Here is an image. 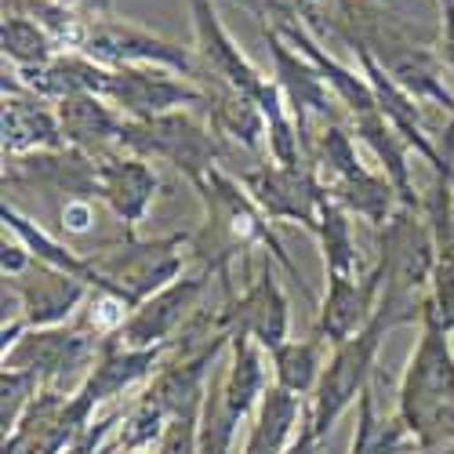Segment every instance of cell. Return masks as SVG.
Wrapping results in <instances>:
<instances>
[{"label": "cell", "instance_id": "obj_1", "mask_svg": "<svg viewBox=\"0 0 454 454\" xmlns=\"http://www.w3.org/2000/svg\"><path fill=\"white\" fill-rule=\"evenodd\" d=\"M197 193L204 200V225L200 233L193 237V251L204 258V266L215 273H230L233 258L247 247H266V254H273V262H280L284 273L291 280H298L301 294L313 301V291L301 280L298 266L287 258L273 222L262 215V207L251 200V193L240 185V178H233L230 171L211 168L200 182H197Z\"/></svg>", "mask_w": 454, "mask_h": 454}, {"label": "cell", "instance_id": "obj_2", "mask_svg": "<svg viewBox=\"0 0 454 454\" xmlns=\"http://www.w3.org/2000/svg\"><path fill=\"white\" fill-rule=\"evenodd\" d=\"M440 317L429 309L422 313V334L414 346L407 371L400 378L396 414L411 429L419 454L454 443V346Z\"/></svg>", "mask_w": 454, "mask_h": 454}, {"label": "cell", "instance_id": "obj_3", "mask_svg": "<svg viewBox=\"0 0 454 454\" xmlns=\"http://www.w3.org/2000/svg\"><path fill=\"white\" fill-rule=\"evenodd\" d=\"M185 244H193V237L175 233L160 240H138L135 233H124V240L102 244L95 254H88L95 266V291L117 294L135 313L145 298H153L182 277Z\"/></svg>", "mask_w": 454, "mask_h": 454}, {"label": "cell", "instance_id": "obj_4", "mask_svg": "<svg viewBox=\"0 0 454 454\" xmlns=\"http://www.w3.org/2000/svg\"><path fill=\"white\" fill-rule=\"evenodd\" d=\"M389 331H393V320L382 309H374V317L364 331L346 338L342 346H334L331 360L324 364L320 386L309 400V414H306V426L313 429V436L320 443L334 429V422L342 419L353 403H360V396L367 393L374 367H378V353H382V342Z\"/></svg>", "mask_w": 454, "mask_h": 454}, {"label": "cell", "instance_id": "obj_5", "mask_svg": "<svg viewBox=\"0 0 454 454\" xmlns=\"http://www.w3.org/2000/svg\"><path fill=\"white\" fill-rule=\"evenodd\" d=\"M121 149H128V153L142 160H164L175 171H182L193 185L211 168H222L225 160L222 135L185 109L164 113V117H149V121H124Z\"/></svg>", "mask_w": 454, "mask_h": 454}, {"label": "cell", "instance_id": "obj_6", "mask_svg": "<svg viewBox=\"0 0 454 454\" xmlns=\"http://www.w3.org/2000/svg\"><path fill=\"white\" fill-rule=\"evenodd\" d=\"M81 55H88L91 62L106 66V69H128V66H153V69H171L185 81L200 77V62L193 48H182L175 41L138 29L131 22H121L113 15H98L91 19V33L81 48Z\"/></svg>", "mask_w": 454, "mask_h": 454}, {"label": "cell", "instance_id": "obj_7", "mask_svg": "<svg viewBox=\"0 0 454 454\" xmlns=\"http://www.w3.org/2000/svg\"><path fill=\"white\" fill-rule=\"evenodd\" d=\"M237 178L270 222H294L306 233L317 237L320 218L331 204V193L309 164L284 168V164L270 160V164H258L251 171H240Z\"/></svg>", "mask_w": 454, "mask_h": 454}, {"label": "cell", "instance_id": "obj_8", "mask_svg": "<svg viewBox=\"0 0 454 454\" xmlns=\"http://www.w3.org/2000/svg\"><path fill=\"white\" fill-rule=\"evenodd\" d=\"M106 338L95 334L81 317L59 327H33L4 353L8 371H29L44 382V389H59L66 374L91 367Z\"/></svg>", "mask_w": 454, "mask_h": 454}, {"label": "cell", "instance_id": "obj_9", "mask_svg": "<svg viewBox=\"0 0 454 454\" xmlns=\"http://www.w3.org/2000/svg\"><path fill=\"white\" fill-rule=\"evenodd\" d=\"M270 258L273 254H262V266L254 280L244 287V294L225 298V306H222V324L230 331V338L244 334L266 353L280 349L291 338V301L277 280V270Z\"/></svg>", "mask_w": 454, "mask_h": 454}, {"label": "cell", "instance_id": "obj_10", "mask_svg": "<svg viewBox=\"0 0 454 454\" xmlns=\"http://www.w3.org/2000/svg\"><path fill=\"white\" fill-rule=\"evenodd\" d=\"M262 36H266V48L273 59V81H277L301 138H306V149H309V142H313L309 117H324L327 124H342V117H338V106L342 102H338V95L327 88L320 69L306 55H298L270 22H262Z\"/></svg>", "mask_w": 454, "mask_h": 454}, {"label": "cell", "instance_id": "obj_11", "mask_svg": "<svg viewBox=\"0 0 454 454\" xmlns=\"http://www.w3.org/2000/svg\"><path fill=\"white\" fill-rule=\"evenodd\" d=\"M102 98L117 106L128 121L164 117V113H175V109H185V106H200L204 109L200 84H189L185 77H178V73L153 69V66L109 69Z\"/></svg>", "mask_w": 454, "mask_h": 454}, {"label": "cell", "instance_id": "obj_12", "mask_svg": "<svg viewBox=\"0 0 454 454\" xmlns=\"http://www.w3.org/2000/svg\"><path fill=\"white\" fill-rule=\"evenodd\" d=\"M211 277H218L215 270H200L193 277H178L175 284H168L164 291H157L153 298H145L142 306L124 320V327L113 334L121 346L128 349H153V346H171L175 331L185 327L197 313V301L204 298Z\"/></svg>", "mask_w": 454, "mask_h": 454}, {"label": "cell", "instance_id": "obj_13", "mask_svg": "<svg viewBox=\"0 0 454 454\" xmlns=\"http://www.w3.org/2000/svg\"><path fill=\"white\" fill-rule=\"evenodd\" d=\"M157 189H160L157 171L149 168V160H142L135 153H121L117 149V153H109V157H98V164H95V197L117 215L124 233L138 230L145 211L153 207Z\"/></svg>", "mask_w": 454, "mask_h": 454}, {"label": "cell", "instance_id": "obj_14", "mask_svg": "<svg viewBox=\"0 0 454 454\" xmlns=\"http://www.w3.org/2000/svg\"><path fill=\"white\" fill-rule=\"evenodd\" d=\"M12 291L22 301V320L33 327H59L69 324V317L84 309V301L91 298V287L77 277H69L62 270H51L44 262H33V266L12 280Z\"/></svg>", "mask_w": 454, "mask_h": 454}, {"label": "cell", "instance_id": "obj_15", "mask_svg": "<svg viewBox=\"0 0 454 454\" xmlns=\"http://www.w3.org/2000/svg\"><path fill=\"white\" fill-rule=\"evenodd\" d=\"M382 266L374 262V270H367L364 277H327V291L317 313V334L331 346H342L346 338H353L356 331H364L378 309V298H382Z\"/></svg>", "mask_w": 454, "mask_h": 454}, {"label": "cell", "instance_id": "obj_16", "mask_svg": "<svg viewBox=\"0 0 454 454\" xmlns=\"http://www.w3.org/2000/svg\"><path fill=\"white\" fill-rule=\"evenodd\" d=\"M171 346H175V342H171ZM171 346L128 349V346H121L117 338L109 334L106 342H102V349H98V356H95V364L88 367L84 382H81L77 389H81L95 407L117 400V396L131 393V389L142 386V382H153L157 371H160V364H164L168 353H171Z\"/></svg>", "mask_w": 454, "mask_h": 454}, {"label": "cell", "instance_id": "obj_17", "mask_svg": "<svg viewBox=\"0 0 454 454\" xmlns=\"http://www.w3.org/2000/svg\"><path fill=\"white\" fill-rule=\"evenodd\" d=\"M48 149H66L55 106L22 91L12 73H4V157H29Z\"/></svg>", "mask_w": 454, "mask_h": 454}, {"label": "cell", "instance_id": "obj_18", "mask_svg": "<svg viewBox=\"0 0 454 454\" xmlns=\"http://www.w3.org/2000/svg\"><path fill=\"white\" fill-rule=\"evenodd\" d=\"M55 113H59V124H62L69 149H81V153H88L95 160L121 149L128 117L102 95H69V98L55 102Z\"/></svg>", "mask_w": 454, "mask_h": 454}, {"label": "cell", "instance_id": "obj_19", "mask_svg": "<svg viewBox=\"0 0 454 454\" xmlns=\"http://www.w3.org/2000/svg\"><path fill=\"white\" fill-rule=\"evenodd\" d=\"M262 353L266 349L244 334L230 338V367H225V374L218 378V396H222V407L230 411L237 422L254 419L262 396H266V389L273 386L270 371H266V356Z\"/></svg>", "mask_w": 454, "mask_h": 454}, {"label": "cell", "instance_id": "obj_20", "mask_svg": "<svg viewBox=\"0 0 454 454\" xmlns=\"http://www.w3.org/2000/svg\"><path fill=\"white\" fill-rule=\"evenodd\" d=\"M197 84L204 91V113L211 117V128L225 138L240 142L251 153H262V145H266V117H262L258 102L218 77H200Z\"/></svg>", "mask_w": 454, "mask_h": 454}, {"label": "cell", "instance_id": "obj_21", "mask_svg": "<svg viewBox=\"0 0 454 454\" xmlns=\"http://www.w3.org/2000/svg\"><path fill=\"white\" fill-rule=\"evenodd\" d=\"M306 414H309L306 400L273 382L266 389V396H262L254 419H251L244 454H287L291 443L298 440L301 426H306Z\"/></svg>", "mask_w": 454, "mask_h": 454}, {"label": "cell", "instance_id": "obj_22", "mask_svg": "<svg viewBox=\"0 0 454 454\" xmlns=\"http://www.w3.org/2000/svg\"><path fill=\"white\" fill-rule=\"evenodd\" d=\"M327 193H331V200L342 207V211L364 218L367 225H374V230H382V225L400 211L396 185H393L382 171H371L367 164H364L360 171L346 175L342 182L327 185Z\"/></svg>", "mask_w": 454, "mask_h": 454}, {"label": "cell", "instance_id": "obj_23", "mask_svg": "<svg viewBox=\"0 0 454 454\" xmlns=\"http://www.w3.org/2000/svg\"><path fill=\"white\" fill-rule=\"evenodd\" d=\"M0 222H4V233H12L29 251L33 262H44V266H51V270H62L69 277H77L95 291V266H91L88 254H81V251H73L69 244H59L55 237H48L41 225H33L26 215H19L8 200H4V207H0Z\"/></svg>", "mask_w": 454, "mask_h": 454}, {"label": "cell", "instance_id": "obj_24", "mask_svg": "<svg viewBox=\"0 0 454 454\" xmlns=\"http://www.w3.org/2000/svg\"><path fill=\"white\" fill-rule=\"evenodd\" d=\"M419 454V443H414L411 429L400 422V414L393 411L389 419L378 411L374 389L367 386V393L360 396V411H356V429H353V443L349 454Z\"/></svg>", "mask_w": 454, "mask_h": 454}, {"label": "cell", "instance_id": "obj_25", "mask_svg": "<svg viewBox=\"0 0 454 454\" xmlns=\"http://www.w3.org/2000/svg\"><path fill=\"white\" fill-rule=\"evenodd\" d=\"M273 360V382L301 400H313L320 374H324V338H287L280 349L270 353Z\"/></svg>", "mask_w": 454, "mask_h": 454}, {"label": "cell", "instance_id": "obj_26", "mask_svg": "<svg viewBox=\"0 0 454 454\" xmlns=\"http://www.w3.org/2000/svg\"><path fill=\"white\" fill-rule=\"evenodd\" d=\"M4 15H22L36 22L59 44V51H81L91 33V19L73 12L62 0H4Z\"/></svg>", "mask_w": 454, "mask_h": 454}, {"label": "cell", "instance_id": "obj_27", "mask_svg": "<svg viewBox=\"0 0 454 454\" xmlns=\"http://www.w3.org/2000/svg\"><path fill=\"white\" fill-rule=\"evenodd\" d=\"M353 215L342 211L334 200L327 204L324 218H320V230L317 240L324 247V270L327 277H364L360 270V254H356V240H353Z\"/></svg>", "mask_w": 454, "mask_h": 454}, {"label": "cell", "instance_id": "obj_28", "mask_svg": "<svg viewBox=\"0 0 454 454\" xmlns=\"http://www.w3.org/2000/svg\"><path fill=\"white\" fill-rule=\"evenodd\" d=\"M0 48H4V59L12 62V69H36V66H48L62 55L51 36L22 15H4Z\"/></svg>", "mask_w": 454, "mask_h": 454}, {"label": "cell", "instance_id": "obj_29", "mask_svg": "<svg viewBox=\"0 0 454 454\" xmlns=\"http://www.w3.org/2000/svg\"><path fill=\"white\" fill-rule=\"evenodd\" d=\"M168 414L164 407H157L149 396H138L135 407L124 411V419H121V429H117V450L121 454H145V450H153L168 429Z\"/></svg>", "mask_w": 454, "mask_h": 454}, {"label": "cell", "instance_id": "obj_30", "mask_svg": "<svg viewBox=\"0 0 454 454\" xmlns=\"http://www.w3.org/2000/svg\"><path fill=\"white\" fill-rule=\"evenodd\" d=\"M41 389L44 382L29 371H0V426H4V436L15 433V426L22 422V414L33 407Z\"/></svg>", "mask_w": 454, "mask_h": 454}, {"label": "cell", "instance_id": "obj_31", "mask_svg": "<svg viewBox=\"0 0 454 454\" xmlns=\"http://www.w3.org/2000/svg\"><path fill=\"white\" fill-rule=\"evenodd\" d=\"M240 422L233 419L230 411L222 407L218 396V382L207 389L204 400V419H200V454H230L233 450V436H237Z\"/></svg>", "mask_w": 454, "mask_h": 454}, {"label": "cell", "instance_id": "obj_32", "mask_svg": "<svg viewBox=\"0 0 454 454\" xmlns=\"http://www.w3.org/2000/svg\"><path fill=\"white\" fill-rule=\"evenodd\" d=\"M200 419H204V407L175 414L160 443L153 447V454H200Z\"/></svg>", "mask_w": 454, "mask_h": 454}, {"label": "cell", "instance_id": "obj_33", "mask_svg": "<svg viewBox=\"0 0 454 454\" xmlns=\"http://www.w3.org/2000/svg\"><path fill=\"white\" fill-rule=\"evenodd\" d=\"M121 419H124V411H113V414H106V419H95V426H91L77 443H73L66 454H102L109 433L121 426Z\"/></svg>", "mask_w": 454, "mask_h": 454}, {"label": "cell", "instance_id": "obj_34", "mask_svg": "<svg viewBox=\"0 0 454 454\" xmlns=\"http://www.w3.org/2000/svg\"><path fill=\"white\" fill-rule=\"evenodd\" d=\"M91 222H95L91 200H84V197L66 200V207H62V225H66V233H88V230H91Z\"/></svg>", "mask_w": 454, "mask_h": 454}, {"label": "cell", "instance_id": "obj_35", "mask_svg": "<svg viewBox=\"0 0 454 454\" xmlns=\"http://www.w3.org/2000/svg\"><path fill=\"white\" fill-rule=\"evenodd\" d=\"M440 12H443V36H440V48H443V66L450 69V77H454V0H443Z\"/></svg>", "mask_w": 454, "mask_h": 454}, {"label": "cell", "instance_id": "obj_36", "mask_svg": "<svg viewBox=\"0 0 454 454\" xmlns=\"http://www.w3.org/2000/svg\"><path fill=\"white\" fill-rule=\"evenodd\" d=\"M62 4H69V8L84 4V8H91V12H98V15H109V0H62Z\"/></svg>", "mask_w": 454, "mask_h": 454}, {"label": "cell", "instance_id": "obj_37", "mask_svg": "<svg viewBox=\"0 0 454 454\" xmlns=\"http://www.w3.org/2000/svg\"><path fill=\"white\" fill-rule=\"evenodd\" d=\"M429 454H454V443H447V447H436V450H429Z\"/></svg>", "mask_w": 454, "mask_h": 454}, {"label": "cell", "instance_id": "obj_38", "mask_svg": "<svg viewBox=\"0 0 454 454\" xmlns=\"http://www.w3.org/2000/svg\"><path fill=\"white\" fill-rule=\"evenodd\" d=\"M436 4H443V0H436Z\"/></svg>", "mask_w": 454, "mask_h": 454}, {"label": "cell", "instance_id": "obj_39", "mask_svg": "<svg viewBox=\"0 0 454 454\" xmlns=\"http://www.w3.org/2000/svg\"><path fill=\"white\" fill-rule=\"evenodd\" d=\"M386 4H393V0H386Z\"/></svg>", "mask_w": 454, "mask_h": 454}]
</instances>
